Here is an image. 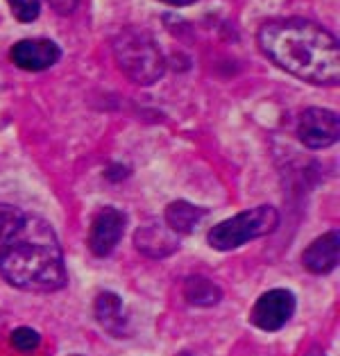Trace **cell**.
I'll return each mask as SVG.
<instances>
[{
  "label": "cell",
  "mask_w": 340,
  "mask_h": 356,
  "mask_svg": "<svg viewBox=\"0 0 340 356\" xmlns=\"http://www.w3.org/2000/svg\"><path fill=\"white\" fill-rule=\"evenodd\" d=\"M127 227V216L113 207H104L89 227V250L95 257H109L120 243Z\"/></svg>",
  "instance_id": "cell-7"
},
{
  "label": "cell",
  "mask_w": 340,
  "mask_h": 356,
  "mask_svg": "<svg viewBox=\"0 0 340 356\" xmlns=\"http://www.w3.org/2000/svg\"><path fill=\"white\" fill-rule=\"evenodd\" d=\"M73 356H77V354H73Z\"/></svg>",
  "instance_id": "cell-19"
},
{
  "label": "cell",
  "mask_w": 340,
  "mask_h": 356,
  "mask_svg": "<svg viewBox=\"0 0 340 356\" xmlns=\"http://www.w3.org/2000/svg\"><path fill=\"white\" fill-rule=\"evenodd\" d=\"M95 318L102 325L104 332H109L113 336H125L127 334V318L123 311V302L116 293L102 291L93 304Z\"/></svg>",
  "instance_id": "cell-11"
},
{
  "label": "cell",
  "mask_w": 340,
  "mask_h": 356,
  "mask_svg": "<svg viewBox=\"0 0 340 356\" xmlns=\"http://www.w3.org/2000/svg\"><path fill=\"white\" fill-rule=\"evenodd\" d=\"M48 3L52 5V10L59 12V14H71L80 0H48Z\"/></svg>",
  "instance_id": "cell-16"
},
{
  "label": "cell",
  "mask_w": 340,
  "mask_h": 356,
  "mask_svg": "<svg viewBox=\"0 0 340 356\" xmlns=\"http://www.w3.org/2000/svg\"><path fill=\"white\" fill-rule=\"evenodd\" d=\"M10 343H12L14 350H19V352H32V350H37V347H39L41 336L30 327H19L12 334Z\"/></svg>",
  "instance_id": "cell-14"
},
{
  "label": "cell",
  "mask_w": 340,
  "mask_h": 356,
  "mask_svg": "<svg viewBox=\"0 0 340 356\" xmlns=\"http://www.w3.org/2000/svg\"><path fill=\"white\" fill-rule=\"evenodd\" d=\"M295 307H298V300L289 289H273L257 300L250 320L264 332H279L293 318Z\"/></svg>",
  "instance_id": "cell-5"
},
{
  "label": "cell",
  "mask_w": 340,
  "mask_h": 356,
  "mask_svg": "<svg viewBox=\"0 0 340 356\" xmlns=\"http://www.w3.org/2000/svg\"><path fill=\"white\" fill-rule=\"evenodd\" d=\"M0 277L30 293L64 289V252L46 218L14 204H0Z\"/></svg>",
  "instance_id": "cell-1"
},
{
  "label": "cell",
  "mask_w": 340,
  "mask_h": 356,
  "mask_svg": "<svg viewBox=\"0 0 340 356\" xmlns=\"http://www.w3.org/2000/svg\"><path fill=\"white\" fill-rule=\"evenodd\" d=\"M159 3L172 5V7H186V5H193L195 0H159Z\"/></svg>",
  "instance_id": "cell-17"
},
{
  "label": "cell",
  "mask_w": 340,
  "mask_h": 356,
  "mask_svg": "<svg viewBox=\"0 0 340 356\" xmlns=\"http://www.w3.org/2000/svg\"><path fill=\"white\" fill-rule=\"evenodd\" d=\"M184 295L193 307H213V304H218L222 298L220 289L209 280H204V277H191L186 282Z\"/></svg>",
  "instance_id": "cell-13"
},
{
  "label": "cell",
  "mask_w": 340,
  "mask_h": 356,
  "mask_svg": "<svg viewBox=\"0 0 340 356\" xmlns=\"http://www.w3.org/2000/svg\"><path fill=\"white\" fill-rule=\"evenodd\" d=\"M259 46L270 62L311 84H336L340 75L338 41L307 19H277L259 28Z\"/></svg>",
  "instance_id": "cell-2"
},
{
  "label": "cell",
  "mask_w": 340,
  "mask_h": 356,
  "mask_svg": "<svg viewBox=\"0 0 340 356\" xmlns=\"http://www.w3.org/2000/svg\"><path fill=\"white\" fill-rule=\"evenodd\" d=\"M116 62L138 84H152L163 75V57L152 39L141 32H125L116 39Z\"/></svg>",
  "instance_id": "cell-4"
},
{
  "label": "cell",
  "mask_w": 340,
  "mask_h": 356,
  "mask_svg": "<svg viewBox=\"0 0 340 356\" xmlns=\"http://www.w3.org/2000/svg\"><path fill=\"white\" fill-rule=\"evenodd\" d=\"M279 225V211L273 207H257V209H248L236 213L234 218H227L222 222H218L216 227L209 232V245L220 250V252H229L236 250L245 243L268 236L273 234Z\"/></svg>",
  "instance_id": "cell-3"
},
{
  "label": "cell",
  "mask_w": 340,
  "mask_h": 356,
  "mask_svg": "<svg viewBox=\"0 0 340 356\" xmlns=\"http://www.w3.org/2000/svg\"><path fill=\"white\" fill-rule=\"evenodd\" d=\"M202 216H204V209L193 207L191 202H184V200H177V202H170L165 207V225H168L177 236L193 232Z\"/></svg>",
  "instance_id": "cell-12"
},
{
  "label": "cell",
  "mask_w": 340,
  "mask_h": 356,
  "mask_svg": "<svg viewBox=\"0 0 340 356\" xmlns=\"http://www.w3.org/2000/svg\"><path fill=\"white\" fill-rule=\"evenodd\" d=\"M12 7V14L16 16V21L21 23H32L39 16V0H7Z\"/></svg>",
  "instance_id": "cell-15"
},
{
  "label": "cell",
  "mask_w": 340,
  "mask_h": 356,
  "mask_svg": "<svg viewBox=\"0 0 340 356\" xmlns=\"http://www.w3.org/2000/svg\"><path fill=\"white\" fill-rule=\"evenodd\" d=\"M338 114L322 107L304 109L298 120L300 141L311 150H322V147L334 145L338 141Z\"/></svg>",
  "instance_id": "cell-6"
},
{
  "label": "cell",
  "mask_w": 340,
  "mask_h": 356,
  "mask_svg": "<svg viewBox=\"0 0 340 356\" xmlns=\"http://www.w3.org/2000/svg\"><path fill=\"white\" fill-rule=\"evenodd\" d=\"M136 248L147 257H168L179 248V236L168 225H145L136 232Z\"/></svg>",
  "instance_id": "cell-10"
},
{
  "label": "cell",
  "mask_w": 340,
  "mask_h": 356,
  "mask_svg": "<svg viewBox=\"0 0 340 356\" xmlns=\"http://www.w3.org/2000/svg\"><path fill=\"white\" fill-rule=\"evenodd\" d=\"M62 50L55 41L50 39H23L19 43H14L10 50L12 62L23 68V71H46V68L55 66L59 62Z\"/></svg>",
  "instance_id": "cell-8"
},
{
  "label": "cell",
  "mask_w": 340,
  "mask_h": 356,
  "mask_svg": "<svg viewBox=\"0 0 340 356\" xmlns=\"http://www.w3.org/2000/svg\"><path fill=\"white\" fill-rule=\"evenodd\" d=\"M338 232H327L304 250L302 264L309 273L327 275L338 266Z\"/></svg>",
  "instance_id": "cell-9"
},
{
  "label": "cell",
  "mask_w": 340,
  "mask_h": 356,
  "mask_svg": "<svg viewBox=\"0 0 340 356\" xmlns=\"http://www.w3.org/2000/svg\"><path fill=\"white\" fill-rule=\"evenodd\" d=\"M307 356H327V354H322L320 350H311V352H309Z\"/></svg>",
  "instance_id": "cell-18"
}]
</instances>
